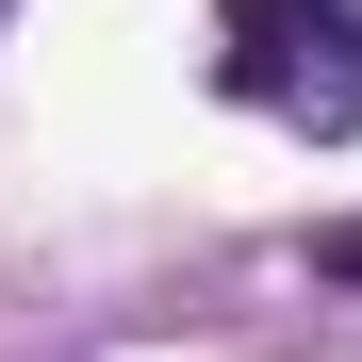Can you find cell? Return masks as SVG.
<instances>
[{
  "instance_id": "1",
  "label": "cell",
  "mask_w": 362,
  "mask_h": 362,
  "mask_svg": "<svg viewBox=\"0 0 362 362\" xmlns=\"http://www.w3.org/2000/svg\"><path fill=\"white\" fill-rule=\"evenodd\" d=\"M214 17H230L214 83L247 115H280V132H313V148L362 132V0H214Z\"/></svg>"
},
{
  "instance_id": "2",
  "label": "cell",
  "mask_w": 362,
  "mask_h": 362,
  "mask_svg": "<svg viewBox=\"0 0 362 362\" xmlns=\"http://www.w3.org/2000/svg\"><path fill=\"white\" fill-rule=\"evenodd\" d=\"M313 280H362V214H346V230H313Z\"/></svg>"
}]
</instances>
